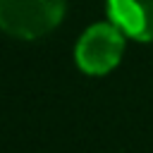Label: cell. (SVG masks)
<instances>
[{"instance_id": "1", "label": "cell", "mask_w": 153, "mask_h": 153, "mask_svg": "<svg viewBox=\"0 0 153 153\" xmlns=\"http://www.w3.org/2000/svg\"><path fill=\"white\" fill-rule=\"evenodd\" d=\"M65 14V0H0V29L17 38L53 31Z\"/></svg>"}, {"instance_id": "2", "label": "cell", "mask_w": 153, "mask_h": 153, "mask_svg": "<svg viewBox=\"0 0 153 153\" xmlns=\"http://www.w3.org/2000/svg\"><path fill=\"white\" fill-rule=\"evenodd\" d=\"M124 53V36L115 24H93L76 43L74 57L86 74H108L120 65Z\"/></svg>"}, {"instance_id": "3", "label": "cell", "mask_w": 153, "mask_h": 153, "mask_svg": "<svg viewBox=\"0 0 153 153\" xmlns=\"http://www.w3.org/2000/svg\"><path fill=\"white\" fill-rule=\"evenodd\" d=\"M110 22L136 41H153V0H108Z\"/></svg>"}]
</instances>
